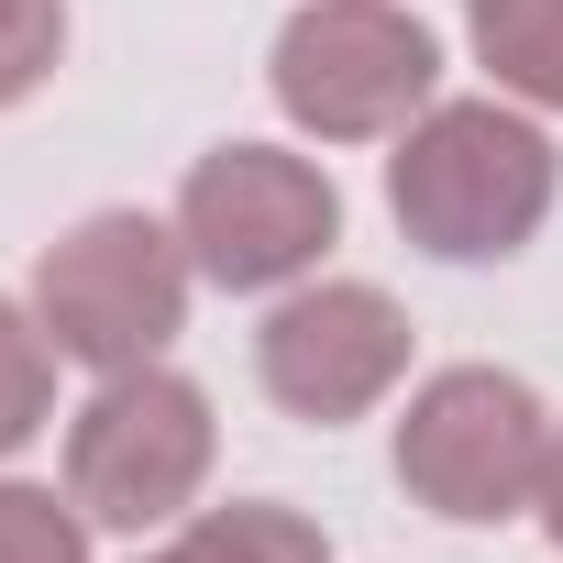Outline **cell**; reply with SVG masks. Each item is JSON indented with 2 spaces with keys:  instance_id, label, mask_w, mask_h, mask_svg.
<instances>
[{
  "instance_id": "obj_1",
  "label": "cell",
  "mask_w": 563,
  "mask_h": 563,
  "mask_svg": "<svg viewBox=\"0 0 563 563\" xmlns=\"http://www.w3.org/2000/svg\"><path fill=\"white\" fill-rule=\"evenodd\" d=\"M552 133L508 100H431L387 155V210L442 265H508L552 221Z\"/></svg>"
},
{
  "instance_id": "obj_2",
  "label": "cell",
  "mask_w": 563,
  "mask_h": 563,
  "mask_svg": "<svg viewBox=\"0 0 563 563\" xmlns=\"http://www.w3.org/2000/svg\"><path fill=\"white\" fill-rule=\"evenodd\" d=\"M34 321L67 365H100V376L155 365L188 321V243L144 210H89L34 265Z\"/></svg>"
},
{
  "instance_id": "obj_3",
  "label": "cell",
  "mask_w": 563,
  "mask_h": 563,
  "mask_svg": "<svg viewBox=\"0 0 563 563\" xmlns=\"http://www.w3.org/2000/svg\"><path fill=\"white\" fill-rule=\"evenodd\" d=\"M265 78H276V111L299 133L376 144V133H409L431 111L442 45H431L420 12H398V0H299Z\"/></svg>"
},
{
  "instance_id": "obj_4",
  "label": "cell",
  "mask_w": 563,
  "mask_h": 563,
  "mask_svg": "<svg viewBox=\"0 0 563 563\" xmlns=\"http://www.w3.org/2000/svg\"><path fill=\"white\" fill-rule=\"evenodd\" d=\"M210 398L166 365H122L100 376V398L67 420V497L100 530H166L199 486H210Z\"/></svg>"
},
{
  "instance_id": "obj_5",
  "label": "cell",
  "mask_w": 563,
  "mask_h": 563,
  "mask_svg": "<svg viewBox=\"0 0 563 563\" xmlns=\"http://www.w3.org/2000/svg\"><path fill=\"white\" fill-rule=\"evenodd\" d=\"M541 464H552V420L519 376L497 365H453L409 398L398 420V486L431 508V519H519L541 497Z\"/></svg>"
},
{
  "instance_id": "obj_6",
  "label": "cell",
  "mask_w": 563,
  "mask_h": 563,
  "mask_svg": "<svg viewBox=\"0 0 563 563\" xmlns=\"http://www.w3.org/2000/svg\"><path fill=\"white\" fill-rule=\"evenodd\" d=\"M332 232H343L332 177L310 155H276V144H221L177 188V243H188V265L210 276V288H232V299L310 276Z\"/></svg>"
},
{
  "instance_id": "obj_7",
  "label": "cell",
  "mask_w": 563,
  "mask_h": 563,
  "mask_svg": "<svg viewBox=\"0 0 563 563\" xmlns=\"http://www.w3.org/2000/svg\"><path fill=\"white\" fill-rule=\"evenodd\" d=\"M254 376L288 420H365L398 376H409V310L365 276H332V288H299L276 299L265 332H254Z\"/></svg>"
},
{
  "instance_id": "obj_8",
  "label": "cell",
  "mask_w": 563,
  "mask_h": 563,
  "mask_svg": "<svg viewBox=\"0 0 563 563\" xmlns=\"http://www.w3.org/2000/svg\"><path fill=\"white\" fill-rule=\"evenodd\" d=\"M464 34L508 100L563 111V0H464Z\"/></svg>"
},
{
  "instance_id": "obj_9",
  "label": "cell",
  "mask_w": 563,
  "mask_h": 563,
  "mask_svg": "<svg viewBox=\"0 0 563 563\" xmlns=\"http://www.w3.org/2000/svg\"><path fill=\"white\" fill-rule=\"evenodd\" d=\"M144 563H332V541L299 519V508H265V497H232V508H210V519H188L166 552H144Z\"/></svg>"
},
{
  "instance_id": "obj_10",
  "label": "cell",
  "mask_w": 563,
  "mask_h": 563,
  "mask_svg": "<svg viewBox=\"0 0 563 563\" xmlns=\"http://www.w3.org/2000/svg\"><path fill=\"white\" fill-rule=\"evenodd\" d=\"M45 409H56V343H45V321L0 299V453H23L45 431Z\"/></svg>"
},
{
  "instance_id": "obj_11",
  "label": "cell",
  "mask_w": 563,
  "mask_h": 563,
  "mask_svg": "<svg viewBox=\"0 0 563 563\" xmlns=\"http://www.w3.org/2000/svg\"><path fill=\"white\" fill-rule=\"evenodd\" d=\"M0 563H89V508L56 486H0Z\"/></svg>"
},
{
  "instance_id": "obj_12",
  "label": "cell",
  "mask_w": 563,
  "mask_h": 563,
  "mask_svg": "<svg viewBox=\"0 0 563 563\" xmlns=\"http://www.w3.org/2000/svg\"><path fill=\"white\" fill-rule=\"evenodd\" d=\"M67 56V0H0V111L34 100Z\"/></svg>"
},
{
  "instance_id": "obj_13",
  "label": "cell",
  "mask_w": 563,
  "mask_h": 563,
  "mask_svg": "<svg viewBox=\"0 0 563 563\" xmlns=\"http://www.w3.org/2000/svg\"><path fill=\"white\" fill-rule=\"evenodd\" d=\"M530 508H541V530L563 541V431H552V464H541V497H530Z\"/></svg>"
}]
</instances>
